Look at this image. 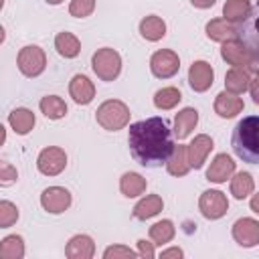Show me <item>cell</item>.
I'll return each mask as SVG.
<instances>
[{
  "mask_svg": "<svg viewBox=\"0 0 259 259\" xmlns=\"http://www.w3.org/2000/svg\"><path fill=\"white\" fill-rule=\"evenodd\" d=\"M127 144L134 160L146 168L164 166L174 152L170 125L162 117H148L132 123Z\"/></svg>",
  "mask_w": 259,
  "mask_h": 259,
  "instance_id": "cell-1",
  "label": "cell"
},
{
  "mask_svg": "<svg viewBox=\"0 0 259 259\" xmlns=\"http://www.w3.org/2000/svg\"><path fill=\"white\" fill-rule=\"evenodd\" d=\"M231 146H233V152L243 162H249V164L259 162V117L257 115L243 117L237 123V127L233 130Z\"/></svg>",
  "mask_w": 259,
  "mask_h": 259,
  "instance_id": "cell-2",
  "label": "cell"
},
{
  "mask_svg": "<svg viewBox=\"0 0 259 259\" xmlns=\"http://www.w3.org/2000/svg\"><path fill=\"white\" fill-rule=\"evenodd\" d=\"M10 121H12V125L16 127V132H18V134H26V132H28V127L34 123L32 115H30L26 109H18V111H14V113H12V117H10Z\"/></svg>",
  "mask_w": 259,
  "mask_h": 259,
  "instance_id": "cell-3",
  "label": "cell"
},
{
  "mask_svg": "<svg viewBox=\"0 0 259 259\" xmlns=\"http://www.w3.org/2000/svg\"><path fill=\"white\" fill-rule=\"evenodd\" d=\"M57 47H59V53L65 55V57H75L77 51H79L77 40H75L73 36H69L67 32L61 34V36H57Z\"/></svg>",
  "mask_w": 259,
  "mask_h": 259,
  "instance_id": "cell-4",
  "label": "cell"
},
{
  "mask_svg": "<svg viewBox=\"0 0 259 259\" xmlns=\"http://www.w3.org/2000/svg\"><path fill=\"white\" fill-rule=\"evenodd\" d=\"M198 79H204V83L208 85L212 81V71L206 69V63H194V67L190 69V85L196 87Z\"/></svg>",
  "mask_w": 259,
  "mask_h": 259,
  "instance_id": "cell-5",
  "label": "cell"
}]
</instances>
